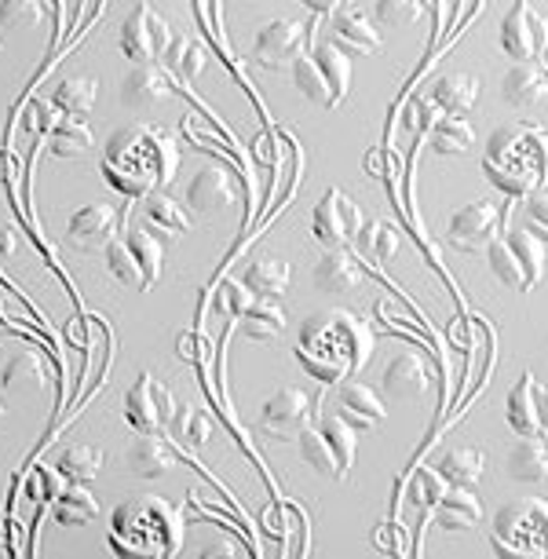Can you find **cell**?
I'll list each match as a JSON object with an SVG mask.
<instances>
[{
	"instance_id": "1",
	"label": "cell",
	"mask_w": 548,
	"mask_h": 559,
	"mask_svg": "<svg viewBox=\"0 0 548 559\" xmlns=\"http://www.w3.org/2000/svg\"><path fill=\"white\" fill-rule=\"evenodd\" d=\"M179 146L176 135L162 124H124L110 135L99 173L124 198H146L176 179Z\"/></svg>"
},
{
	"instance_id": "2",
	"label": "cell",
	"mask_w": 548,
	"mask_h": 559,
	"mask_svg": "<svg viewBox=\"0 0 548 559\" xmlns=\"http://www.w3.org/2000/svg\"><path fill=\"white\" fill-rule=\"evenodd\" d=\"M297 362L319 384H341L366 369L373 355V330L347 308H325L300 325Z\"/></svg>"
},
{
	"instance_id": "3",
	"label": "cell",
	"mask_w": 548,
	"mask_h": 559,
	"mask_svg": "<svg viewBox=\"0 0 548 559\" xmlns=\"http://www.w3.org/2000/svg\"><path fill=\"white\" fill-rule=\"evenodd\" d=\"M183 509L165 498L143 493V498L121 501L110 515V548L132 559H172L183 545Z\"/></svg>"
},
{
	"instance_id": "4",
	"label": "cell",
	"mask_w": 548,
	"mask_h": 559,
	"mask_svg": "<svg viewBox=\"0 0 548 559\" xmlns=\"http://www.w3.org/2000/svg\"><path fill=\"white\" fill-rule=\"evenodd\" d=\"M483 173L509 198H526L545 187V129L541 124H504L490 135Z\"/></svg>"
},
{
	"instance_id": "5",
	"label": "cell",
	"mask_w": 548,
	"mask_h": 559,
	"mask_svg": "<svg viewBox=\"0 0 548 559\" xmlns=\"http://www.w3.org/2000/svg\"><path fill=\"white\" fill-rule=\"evenodd\" d=\"M293 81H297V88L311 103L336 110L347 99V88H352V59L336 45H330V40H322L314 51H303L293 62Z\"/></svg>"
},
{
	"instance_id": "6",
	"label": "cell",
	"mask_w": 548,
	"mask_h": 559,
	"mask_svg": "<svg viewBox=\"0 0 548 559\" xmlns=\"http://www.w3.org/2000/svg\"><path fill=\"white\" fill-rule=\"evenodd\" d=\"M545 501L526 498L493 515V552L501 559H541L545 556Z\"/></svg>"
},
{
	"instance_id": "7",
	"label": "cell",
	"mask_w": 548,
	"mask_h": 559,
	"mask_svg": "<svg viewBox=\"0 0 548 559\" xmlns=\"http://www.w3.org/2000/svg\"><path fill=\"white\" fill-rule=\"evenodd\" d=\"M176 406V395L154 373H140L129 388V395H124V420L140 436H165L168 425H172Z\"/></svg>"
},
{
	"instance_id": "8",
	"label": "cell",
	"mask_w": 548,
	"mask_h": 559,
	"mask_svg": "<svg viewBox=\"0 0 548 559\" xmlns=\"http://www.w3.org/2000/svg\"><path fill=\"white\" fill-rule=\"evenodd\" d=\"M504 216L509 209L490 202V198H479V202H468L465 209H457L446 227V241L457 252H483L493 238H501Z\"/></svg>"
},
{
	"instance_id": "9",
	"label": "cell",
	"mask_w": 548,
	"mask_h": 559,
	"mask_svg": "<svg viewBox=\"0 0 548 559\" xmlns=\"http://www.w3.org/2000/svg\"><path fill=\"white\" fill-rule=\"evenodd\" d=\"M172 26L165 15H157L151 4H135L129 19L121 26V51L129 62H157L165 56V48L172 45Z\"/></svg>"
},
{
	"instance_id": "10",
	"label": "cell",
	"mask_w": 548,
	"mask_h": 559,
	"mask_svg": "<svg viewBox=\"0 0 548 559\" xmlns=\"http://www.w3.org/2000/svg\"><path fill=\"white\" fill-rule=\"evenodd\" d=\"M311 34L303 29L297 19H271V23L260 26L257 45H252V62L263 70H282L293 67L303 51H308Z\"/></svg>"
},
{
	"instance_id": "11",
	"label": "cell",
	"mask_w": 548,
	"mask_h": 559,
	"mask_svg": "<svg viewBox=\"0 0 548 559\" xmlns=\"http://www.w3.org/2000/svg\"><path fill=\"white\" fill-rule=\"evenodd\" d=\"M358 227H362V209H358L344 191L330 187L311 213V235L319 238L325 249H341V246H352Z\"/></svg>"
},
{
	"instance_id": "12",
	"label": "cell",
	"mask_w": 548,
	"mask_h": 559,
	"mask_svg": "<svg viewBox=\"0 0 548 559\" xmlns=\"http://www.w3.org/2000/svg\"><path fill=\"white\" fill-rule=\"evenodd\" d=\"M501 48L512 62H537L545 56V19L531 0H515L501 19Z\"/></svg>"
},
{
	"instance_id": "13",
	"label": "cell",
	"mask_w": 548,
	"mask_h": 559,
	"mask_svg": "<svg viewBox=\"0 0 548 559\" xmlns=\"http://www.w3.org/2000/svg\"><path fill=\"white\" fill-rule=\"evenodd\" d=\"M311 425V399L300 388H278L260 409V428L274 439H297Z\"/></svg>"
},
{
	"instance_id": "14",
	"label": "cell",
	"mask_w": 548,
	"mask_h": 559,
	"mask_svg": "<svg viewBox=\"0 0 548 559\" xmlns=\"http://www.w3.org/2000/svg\"><path fill=\"white\" fill-rule=\"evenodd\" d=\"M121 230V213L107 202H92V205H81L78 213L70 216V227H67V238L73 241L78 249L84 252H96V249H107Z\"/></svg>"
},
{
	"instance_id": "15",
	"label": "cell",
	"mask_w": 548,
	"mask_h": 559,
	"mask_svg": "<svg viewBox=\"0 0 548 559\" xmlns=\"http://www.w3.org/2000/svg\"><path fill=\"white\" fill-rule=\"evenodd\" d=\"M241 202V187L230 168L209 165L191 179V191H187V205L198 213H227Z\"/></svg>"
},
{
	"instance_id": "16",
	"label": "cell",
	"mask_w": 548,
	"mask_h": 559,
	"mask_svg": "<svg viewBox=\"0 0 548 559\" xmlns=\"http://www.w3.org/2000/svg\"><path fill=\"white\" fill-rule=\"evenodd\" d=\"M509 428L523 439H545V388H537L534 373H523L509 392Z\"/></svg>"
},
{
	"instance_id": "17",
	"label": "cell",
	"mask_w": 548,
	"mask_h": 559,
	"mask_svg": "<svg viewBox=\"0 0 548 559\" xmlns=\"http://www.w3.org/2000/svg\"><path fill=\"white\" fill-rule=\"evenodd\" d=\"M172 92H176L172 78H168V70H162L157 62H135L121 81V103L132 110L157 107V103L168 99Z\"/></svg>"
},
{
	"instance_id": "18",
	"label": "cell",
	"mask_w": 548,
	"mask_h": 559,
	"mask_svg": "<svg viewBox=\"0 0 548 559\" xmlns=\"http://www.w3.org/2000/svg\"><path fill=\"white\" fill-rule=\"evenodd\" d=\"M330 45H336L344 51L347 59H358V56H373L381 48V29L370 15L355 12V8H341L333 12V29H330Z\"/></svg>"
},
{
	"instance_id": "19",
	"label": "cell",
	"mask_w": 548,
	"mask_h": 559,
	"mask_svg": "<svg viewBox=\"0 0 548 559\" xmlns=\"http://www.w3.org/2000/svg\"><path fill=\"white\" fill-rule=\"evenodd\" d=\"M362 282H366V267H362V260H358V252H352L347 246L325 249V257L319 260V267H314V286L322 293H333V297L358 289Z\"/></svg>"
},
{
	"instance_id": "20",
	"label": "cell",
	"mask_w": 548,
	"mask_h": 559,
	"mask_svg": "<svg viewBox=\"0 0 548 559\" xmlns=\"http://www.w3.org/2000/svg\"><path fill=\"white\" fill-rule=\"evenodd\" d=\"M336 406H341V417L352 428H377V425H384V417H388L384 399L377 395L370 384L355 381V377H347V381H341V388H336Z\"/></svg>"
},
{
	"instance_id": "21",
	"label": "cell",
	"mask_w": 548,
	"mask_h": 559,
	"mask_svg": "<svg viewBox=\"0 0 548 559\" xmlns=\"http://www.w3.org/2000/svg\"><path fill=\"white\" fill-rule=\"evenodd\" d=\"M289 282H293L289 263L282 257H274V252H263V257H252L246 263L241 286H246L257 300H282L289 293Z\"/></svg>"
},
{
	"instance_id": "22",
	"label": "cell",
	"mask_w": 548,
	"mask_h": 559,
	"mask_svg": "<svg viewBox=\"0 0 548 559\" xmlns=\"http://www.w3.org/2000/svg\"><path fill=\"white\" fill-rule=\"evenodd\" d=\"M381 384H384V392L392 399H420L428 392L425 358H420L417 352H398L392 362L384 366Z\"/></svg>"
},
{
	"instance_id": "23",
	"label": "cell",
	"mask_w": 548,
	"mask_h": 559,
	"mask_svg": "<svg viewBox=\"0 0 548 559\" xmlns=\"http://www.w3.org/2000/svg\"><path fill=\"white\" fill-rule=\"evenodd\" d=\"M436 520L442 531H476L483 520V501L476 498V487H446V493L439 498Z\"/></svg>"
},
{
	"instance_id": "24",
	"label": "cell",
	"mask_w": 548,
	"mask_h": 559,
	"mask_svg": "<svg viewBox=\"0 0 548 559\" xmlns=\"http://www.w3.org/2000/svg\"><path fill=\"white\" fill-rule=\"evenodd\" d=\"M176 464L179 453L162 436H140L129 450V472L140 479H162L168 472H176Z\"/></svg>"
},
{
	"instance_id": "25",
	"label": "cell",
	"mask_w": 548,
	"mask_h": 559,
	"mask_svg": "<svg viewBox=\"0 0 548 559\" xmlns=\"http://www.w3.org/2000/svg\"><path fill=\"white\" fill-rule=\"evenodd\" d=\"M428 99L436 103L442 114H468L479 99V81L465 70L442 73V78L431 81Z\"/></svg>"
},
{
	"instance_id": "26",
	"label": "cell",
	"mask_w": 548,
	"mask_h": 559,
	"mask_svg": "<svg viewBox=\"0 0 548 559\" xmlns=\"http://www.w3.org/2000/svg\"><path fill=\"white\" fill-rule=\"evenodd\" d=\"M501 99L512 107H537L545 99V67L537 62H515L501 81Z\"/></svg>"
},
{
	"instance_id": "27",
	"label": "cell",
	"mask_w": 548,
	"mask_h": 559,
	"mask_svg": "<svg viewBox=\"0 0 548 559\" xmlns=\"http://www.w3.org/2000/svg\"><path fill=\"white\" fill-rule=\"evenodd\" d=\"M51 515L59 526H88L99 515V501L92 498L88 483H67L59 498L51 501Z\"/></svg>"
},
{
	"instance_id": "28",
	"label": "cell",
	"mask_w": 548,
	"mask_h": 559,
	"mask_svg": "<svg viewBox=\"0 0 548 559\" xmlns=\"http://www.w3.org/2000/svg\"><path fill=\"white\" fill-rule=\"evenodd\" d=\"M428 143L436 154L461 157L476 146V129L465 121V114H442V118L428 129Z\"/></svg>"
},
{
	"instance_id": "29",
	"label": "cell",
	"mask_w": 548,
	"mask_h": 559,
	"mask_svg": "<svg viewBox=\"0 0 548 559\" xmlns=\"http://www.w3.org/2000/svg\"><path fill=\"white\" fill-rule=\"evenodd\" d=\"M436 472L446 479V487H476L483 479V472H487V453L472 450V447L446 450L442 461L436 464Z\"/></svg>"
},
{
	"instance_id": "30",
	"label": "cell",
	"mask_w": 548,
	"mask_h": 559,
	"mask_svg": "<svg viewBox=\"0 0 548 559\" xmlns=\"http://www.w3.org/2000/svg\"><path fill=\"white\" fill-rule=\"evenodd\" d=\"M297 450H300V457L303 464H308L311 472H319L322 479H330V483H344L347 479V472L341 468V461H336V453L333 447L325 442V436L319 428H303L300 436H297Z\"/></svg>"
},
{
	"instance_id": "31",
	"label": "cell",
	"mask_w": 548,
	"mask_h": 559,
	"mask_svg": "<svg viewBox=\"0 0 548 559\" xmlns=\"http://www.w3.org/2000/svg\"><path fill=\"white\" fill-rule=\"evenodd\" d=\"M124 246H129L135 267L143 274V293L154 289V282L162 278V267H165V241L154 238L146 227H132L129 238H124Z\"/></svg>"
},
{
	"instance_id": "32",
	"label": "cell",
	"mask_w": 548,
	"mask_h": 559,
	"mask_svg": "<svg viewBox=\"0 0 548 559\" xmlns=\"http://www.w3.org/2000/svg\"><path fill=\"white\" fill-rule=\"evenodd\" d=\"M0 384L8 392H45L48 377H45V358L37 352H15L0 369Z\"/></svg>"
},
{
	"instance_id": "33",
	"label": "cell",
	"mask_w": 548,
	"mask_h": 559,
	"mask_svg": "<svg viewBox=\"0 0 548 559\" xmlns=\"http://www.w3.org/2000/svg\"><path fill=\"white\" fill-rule=\"evenodd\" d=\"M238 325L249 341H274L286 333V311L278 308V300H252L246 311L238 314Z\"/></svg>"
},
{
	"instance_id": "34",
	"label": "cell",
	"mask_w": 548,
	"mask_h": 559,
	"mask_svg": "<svg viewBox=\"0 0 548 559\" xmlns=\"http://www.w3.org/2000/svg\"><path fill=\"white\" fill-rule=\"evenodd\" d=\"M103 464H107V453L88 447V442H73L59 453L56 461V472L67 483H92L103 476Z\"/></svg>"
},
{
	"instance_id": "35",
	"label": "cell",
	"mask_w": 548,
	"mask_h": 559,
	"mask_svg": "<svg viewBox=\"0 0 548 559\" xmlns=\"http://www.w3.org/2000/svg\"><path fill=\"white\" fill-rule=\"evenodd\" d=\"M352 241L358 246V260L388 263L398 252V230L392 224H384V219H370V224L362 219V227H358V235Z\"/></svg>"
},
{
	"instance_id": "36",
	"label": "cell",
	"mask_w": 548,
	"mask_h": 559,
	"mask_svg": "<svg viewBox=\"0 0 548 559\" xmlns=\"http://www.w3.org/2000/svg\"><path fill=\"white\" fill-rule=\"evenodd\" d=\"M96 96H99L96 78H84V73H78V78H62L56 84V96H51V103H56L59 114H67V118H84V114L96 107Z\"/></svg>"
},
{
	"instance_id": "37",
	"label": "cell",
	"mask_w": 548,
	"mask_h": 559,
	"mask_svg": "<svg viewBox=\"0 0 548 559\" xmlns=\"http://www.w3.org/2000/svg\"><path fill=\"white\" fill-rule=\"evenodd\" d=\"M143 213H146V224L157 227L162 235H187V230H191V213H187L172 194H162V191L146 194Z\"/></svg>"
},
{
	"instance_id": "38",
	"label": "cell",
	"mask_w": 548,
	"mask_h": 559,
	"mask_svg": "<svg viewBox=\"0 0 548 559\" xmlns=\"http://www.w3.org/2000/svg\"><path fill=\"white\" fill-rule=\"evenodd\" d=\"M442 493H446V479H442L436 468H417L414 476H409L406 501H409V509L420 512V523L431 515V509L439 504Z\"/></svg>"
},
{
	"instance_id": "39",
	"label": "cell",
	"mask_w": 548,
	"mask_h": 559,
	"mask_svg": "<svg viewBox=\"0 0 548 559\" xmlns=\"http://www.w3.org/2000/svg\"><path fill=\"white\" fill-rule=\"evenodd\" d=\"M548 468V453L541 439H523L520 447L509 453V476L520 483H541Z\"/></svg>"
},
{
	"instance_id": "40",
	"label": "cell",
	"mask_w": 548,
	"mask_h": 559,
	"mask_svg": "<svg viewBox=\"0 0 548 559\" xmlns=\"http://www.w3.org/2000/svg\"><path fill=\"white\" fill-rule=\"evenodd\" d=\"M504 241L512 246L515 260L523 263L531 289H537V282H541V271H545V238H537L534 230H509Z\"/></svg>"
},
{
	"instance_id": "41",
	"label": "cell",
	"mask_w": 548,
	"mask_h": 559,
	"mask_svg": "<svg viewBox=\"0 0 548 559\" xmlns=\"http://www.w3.org/2000/svg\"><path fill=\"white\" fill-rule=\"evenodd\" d=\"M48 146L56 157H84L92 151V129L81 118L59 121L56 129L48 132Z\"/></svg>"
},
{
	"instance_id": "42",
	"label": "cell",
	"mask_w": 548,
	"mask_h": 559,
	"mask_svg": "<svg viewBox=\"0 0 548 559\" xmlns=\"http://www.w3.org/2000/svg\"><path fill=\"white\" fill-rule=\"evenodd\" d=\"M162 59L168 62V70H176L183 81H194L198 73L205 70V62H209L205 45H202V40H191V37H172V45L165 48Z\"/></svg>"
},
{
	"instance_id": "43",
	"label": "cell",
	"mask_w": 548,
	"mask_h": 559,
	"mask_svg": "<svg viewBox=\"0 0 548 559\" xmlns=\"http://www.w3.org/2000/svg\"><path fill=\"white\" fill-rule=\"evenodd\" d=\"M487 260H490V271L498 274V278L504 282L509 289L515 293H531V282H526V271H523V263L515 260V252L512 246L504 238H493L490 246H487Z\"/></svg>"
},
{
	"instance_id": "44",
	"label": "cell",
	"mask_w": 548,
	"mask_h": 559,
	"mask_svg": "<svg viewBox=\"0 0 548 559\" xmlns=\"http://www.w3.org/2000/svg\"><path fill=\"white\" fill-rule=\"evenodd\" d=\"M168 431L183 442V447H205L209 436H213V420H209V414H202V409H191V406H176L172 414V425H168Z\"/></svg>"
},
{
	"instance_id": "45",
	"label": "cell",
	"mask_w": 548,
	"mask_h": 559,
	"mask_svg": "<svg viewBox=\"0 0 548 559\" xmlns=\"http://www.w3.org/2000/svg\"><path fill=\"white\" fill-rule=\"evenodd\" d=\"M325 436V442L333 447V453H336V461H341V468L344 472H352V464H355V428L347 425L344 417H322L319 425H314Z\"/></svg>"
},
{
	"instance_id": "46",
	"label": "cell",
	"mask_w": 548,
	"mask_h": 559,
	"mask_svg": "<svg viewBox=\"0 0 548 559\" xmlns=\"http://www.w3.org/2000/svg\"><path fill=\"white\" fill-rule=\"evenodd\" d=\"M45 19V0H0V26L4 29H34Z\"/></svg>"
},
{
	"instance_id": "47",
	"label": "cell",
	"mask_w": 548,
	"mask_h": 559,
	"mask_svg": "<svg viewBox=\"0 0 548 559\" xmlns=\"http://www.w3.org/2000/svg\"><path fill=\"white\" fill-rule=\"evenodd\" d=\"M103 252H107V267H110L114 278H118L121 286L143 293V274H140V267H135L132 252H129V246H124V238H114Z\"/></svg>"
},
{
	"instance_id": "48",
	"label": "cell",
	"mask_w": 548,
	"mask_h": 559,
	"mask_svg": "<svg viewBox=\"0 0 548 559\" xmlns=\"http://www.w3.org/2000/svg\"><path fill=\"white\" fill-rule=\"evenodd\" d=\"M425 12V0H377V23L381 26H409Z\"/></svg>"
},
{
	"instance_id": "49",
	"label": "cell",
	"mask_w": 548,
	"mask_h": 559,
	"mask_svg": "<svg viewBox=\"0 0 548 559\" xmlns=\"http://www.w3.org/2000/svg\"><path fill=\"white\" fill-rule=\"evenodd\" d=\"M62 487H67V479H62L56 468H45V464H40V468L29 472L26 493H29V501L45 509V504H51V501L59 498V490H62Z\"/></svg>"
},
{
	"instance_id": "50",
	"label": "cell",
	"mask_w": 548,
	"mask_h": 559,
	"mask_svg": "<svg viewBox=\"0 0 548 559\" xmlns=\"http://www.w3.org/2000/svg\"><path fill=\"white\" fill-rule=\"evenodd\" d=\"M257 300L252 293L241 286V282H235V278H224L219 282V297H216V308L224 311V314H230V319H238L241 311L249 308V304Z\"/></svg>"
},
{
	"instance_id": "51",
	"label": "cell",
	"mask_w": 548,
	"mask_h": 559,
	"mask_svg": "<svg viewBox=\"0 0 548 559\" xmlns=\"http://www.w3.org/2000/svg\"><path fill=\"white\" fill-rule=\"evenodd\" d=\"M442 118V110L431 103L428 96H420L414 99V107H409V121H406V129L409 132H420V135H428V129Z\"/></svg>"
},
{
	"instance_id": "52",
	"label": "cell",
	"mask_w": 548,
	"mask_h": 559,
	"mask_svg": "<svg viewBox=\"0 0 548 559\" xmlns=\"http://www.w3.org/2000/svg\"><path fill=\"white\" fill-rule=\"evenodd\" d=\"M29 118H34V121H26L29 132H34V135H48L59 124V107H56V103H34Z\"/></svg>"
},
{
	"instance_id": "53",
	"label": "cell",
	"mask_w": 548,
	"mask_h": 559,
	"mask_svg": "<svg viewBox=\"0 0 548 559\" xmlns=\"http://www.w3.org/2000/svg\"><path fill=\"white\" fill-rule=\"evenodd\" d=\"M377 545H381L384 552H403V531H398V523L377 526Z\"/></svg>"
},
{
	"instance_id": "54",
	"label": "cell",
	"mask_w": 548,
	"mask_h": 559,
	"mask_svg": "<svg viewBox=\"0 0 548 559\" xmlns=\"http://www.w3.org/2000/svg\"><path fill=\"white\" fill-rule=\"evenodd\" d=\"M202 556L205 559H213V556H246V548H241L238 542H227V537H219V542L202 548Z\"/></svg>"
},
{
	"instance_id": "55",
	"label": "cell",
	"mask_w": 548,
	"mask_h": 559,
	"mask_svg": "<svg viewBox=\"0 0 548 559\" xmlns=\"http://www.w3.org/2000/svg\"><path fill=\"white\" fill-rule=\"evenodd\" d=\"M303 4H308L311 12H319V15H333V12H341V8H352L355 0H303Z\"/></svg>"
},
{
	"instance_id": "56",
	"label": "cell",
	"mask_w": 548,
	"mask_h": 559,
	"mask_svg": "<svg viewBox=\"0 0 548 559\" xmlns=\"http://www.w3.org/2000/svg\"><path fill=\"white\" fill-rule=\"evenodd\" d=\"M526 198H531V202H526V209H531V219H534V224H541V230H545V187H541V194L531 191Z\"/></svg>"
},
{
	"instance_id": "57",
	"label": "cell",
	"mask_w": 548,
	"mask_h": 559,
	"mask_svg": "<svg viewBox=\"0 0 548 559\" xmlns=\"http://www.w3.org/2000/svg\"><path fill=\"white\" fill-rule=\"evenodd\" d=\"M15 246H19L15 230H12V227H4V224H0V260L15 257Z\"/></svg>"
},
{
	"instance_id": "58",
	"label": "cell",
	"mask_w": 548,
	"mask_h": 559,
	"mask_svg": "<svg viewBox=\"0 0 548 559\" xmlns=\"http://www.w3.org/2000/svg\"><path fill=\"white\" fill-rule=\"evenodd\" d=\"M0 417H4V403H0Z\"/></svg>"
}]
</instances>
